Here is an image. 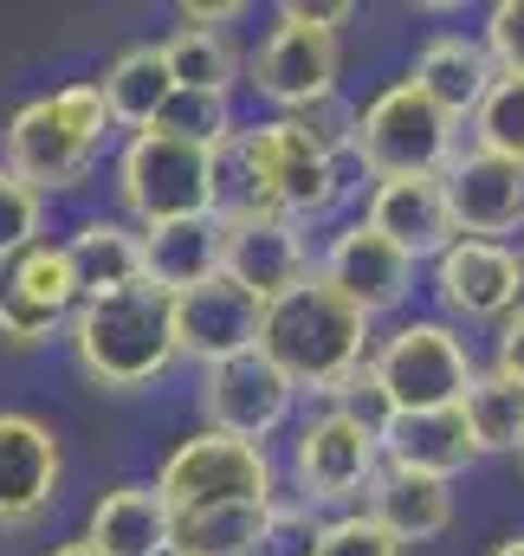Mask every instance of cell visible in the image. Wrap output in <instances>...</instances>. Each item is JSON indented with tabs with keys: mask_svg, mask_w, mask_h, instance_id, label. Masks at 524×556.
Segmentation results:
<instances>
[{
	"mask_svg": "<svg viewBox=\"0 0 524 556\" xmlns=\"http://www.w3.org/2000/svg\"><path fill=\"white\" fill-rule=\"evenodd\" d=\"M260 356L298 389V395H337L363 363H370V317L350 311L324 278L311 273L285 298L265 304Z\"/></svg>",
	"mask_w": 524,
	"mask_h": 556,
	"instance_id": "obj_1",
	"label": "cell"
},
{
	"mask_svg": "<svg viewBox=\"0 0 524 556\" xmlns=\"http://www.w3.org/2000/svg\"><path fill=\"white\" fill-rule=\"evenodd\" d=\"M72 356L111 395H136V389L162 382L182 356L169 291L130 285V291H111V298H85L72 311Z\"/></svg>",
	"mask_w": 524,
	"mask_h": 556,
	"instance_id": "obj_2",
	"label": "cell"
},
{
	"mask_svg": "<svg viewBox=\"0 0 524 556\" xmlns=\"http://www.w3.org/2000/svg\"><path fill=\"white\" fill-rule=\"evenodd\" d=\"M111 130V111H104V91L85 78V85H59V91H46V98H33V104H20L13 111V124H7V175H20L33 194H52V188H72L85 168H91V155H98V142Z\"/></svg>",
	"mask_w": 524,
	"mask_h": 556,
	"instance_id": "obj_3",
	"label": "cell"
},
{
	"mask_svg": "<svg viewBox=\"0 0 524 556\" xmlns=\"http://www.w3.org/2000/svg\"><path fill=\"white\" fill-rule=\"evenodd\" d=\"M376 382L389 389L395 415H427V408H460L473 389V350L447 317H408L370 350Z\"/></svg>",
	"mask_w": 524,
	"mask_h": 556,
	"instance_id": "obj_4",
	"label": "cell"
},
{
	"mask_svg": "<svg viewBox=\"0 0 524 556\" xmlns=\"http://www.w3.org/2000/svg\"><path fill=\"white\" fill-rule=\"evenodd\" d=\"M453 149H460V124L440 104H427L408 78H395L389 91H376L357 111L350 162H363L376 181H395V175H440Z\"/></svg>",
	"mask_w": 524,
	"mask_h": 556,
	"instance_id": "obj_5",
	"label": "cell"
},
{
	"mask_svg": "<svg viewBox=\"0 0 524 556\" xmlns=\"http://www.w3.org/2000/svg\"><path fill=\"white\" fill-rule=\"evenodd\" d=\"M155 492L169 511H201V505H272V459L253 440H234V433H188L162 472H155Z\"/></svg>",
	"mask_w": 524,
	"mask_h": 556,
	"instance_id": "obj_6",
	"label": "cell"
},
{
	"mask_svg": "<svg viewBox=\"0 0 524 556\" xmlns=\"http://www.w3.org/2000/svg\"><path fill=\"white\" fill-rule=\"evenodd\" d=\"M117 194L142 227L201 220L208 214V149L142 130V137H130L124 162H117Z\"/></svg>",
	"mask_w": 524,
	"mask_h": 556,
	"instance_id": "obj_7",
	"label": "cell"
},
{
	"mask_svg": "<svg viewBox=\"0 0 524 556\" xmlns=\"http://www.w3.org/2000/svg\"><path fill=\"white\" fill-rule=\"evenodd\" d=\"M240 142H247V162H253V175H260V194H265L272 214H285V220L298 227V220H317V214L337 207V194H344V162L317 155L285 117L240 130Z\"/></svg>",
	"mask_w": 524,
	"mask_h": 556,
	"instance_id": "obj_8",
	"label": "cell"
},
{
	"mask_svg": "<svg viewBox=\"0 0 524 556\" xmlns=\"http://www.w3.org/2000/svg\"><path fill=\"white\" fill-rule=\"evenodd\" d=\"M383 472V440L363 433L357 420H344L337 408L311 415L291 440V479H298V498L317 511V505H350L376 485Z\"/></svg>",
	"mask_w": 524,
	"mask_h": 556,
	"instance_id": "obj_9",
	"label": "cell"
},
{
	"mask_svg": "<svg viewBox=\"0 0 524 556\" xmlns=\"http://www.w3.org/2000/svg\"><path fill=\"white\" fill-rule=\"evenodd\" d=\"M440 194H447V220L453 240H492L512 247L524 233V168L486 149H453V162L440 168Z\"/></svg>",
	"mask_w": 524,
	"mask_h": 556,
	"instance_id": "obj_10",
	"label": "cell"
},
{
	"mask_svg": "<svg viewBox=\"0 0 524 556\" xmlns=\"http://www.w3.org/2000/svg\"><path fill=\"white\" fill-rule=\"evenodd\" d=\"M291 408H298V389L265 363L260 350L201 369V415H208L214 433H234V440L265 446V440L291 420Z\"/></svg>",
	"mask_w": 524,
	"mask_h": 556,
	"instance_id": "obj_11",
	"label": "cell"
},
{
	"mask_svg": "<svg viewBox=\"0 0 524 556\" xmlns=\"http://www.w3.org/2000/svg\"><path fill=\"white\" fill-rule=\"evenodd\" d=\"M78 304H85L78 278L65 266V247H52V240H33L26 253H13L0 266V337L20 350L46 343L59 324H72Z\"/></svg>",
	"mask_w": 524,
	"mask_h": 556,
	"instance_id": "obj_12",
	"label": "cell"
},
{
	"mask_svg": "<svg viewBox=\"0 0 524 556\" xmlns=\"http://www.w3.org/2000/svg\"><path fill=\"white\" fill-rule=\"evenodd\" d=\"M434 298L460 324H506L524 304V260L519 247L492 240H453L434 260Z\"/></svg>",
	"mask_w": 524,
	"mask_h": 556,
	"instance_id": "obj_13",
	"label": "cell"
},
{
	"mask_svg": "<svg viewBox=\"0 0 524 556\" xmlns=\"http://www.w3.org/2000/svg\"><path fill=\"white\" fill-rule=\"evenodd\" d=\"M317 278H324L350 311H363L370 324L389 317V311H401V304L414 298V260L395 253L389 240H383L376 227H363V220H350V227L330 240Z\"/></svg>",
	"mask_w": 524,
	"mask_h": 556,
	"instance_id": "obj_14",
	"label": "cell"
},
{
	"mask_svg": "<svg viewBox=\"0 0 524 556\" xmlns=\"http://www.w3.org/2000/svg\"><path fill=\"white\" fill-rule=\"evenodd\" d=\"M169 304H175V350L195 356L201 369L260 350L265 304L253 291H240L227 273L208 278V285H195V291H182V298H169Z\"/></svg>",
	"mask_w": 524,
	"mask_h": 556,
	"instance_id": "obj_15",
	"label": "cell"
},
{
	"mask_svg": "<svg viewBox=\"0 0 524 556\" xmlns=\"http://www.w3.org/2000/svg\"><path fill=\"white\" fill-rule=\"evenodd\" d=\"M337 33H311V26H272V39H265L260 52H253V91H260L265 104H278L285 117L291 111H304V104H317V98H330L337 91Z\"/></svg>",
	"mask_w": 524,
	"mask_h": 556,
	"instance_id": "obj_16",
	"label": "cell"
},
{
	"mask_svg": "<svg viewBox=\"0 0 524 556\" xmlns=\"http://www.w3.org/2000/svg\"><path fill=\"white\" fill-rule=\"evenodd\" d=\"M59 433L39 415H0V531H20L33 518H46V505L59 498Z\"/></svg>",
	"mask_w": 524,
	"mask_h": 556,
	"instance_id": "obj_17",
	"label": "cell"
},
{
	"mask_svg": "<svg viewBox=\"0 0 524 556\" xmlns=\"http://www.w3.org/2000/svg\"><path fill=\"white\" fill-rule=\"evenodd\" d=\"M221 233H227V240H221V273L234 278L240 291H253L260 304L285 298L291 285H304V278L317 273L311 253H304V233H298L291 220H278V214L234 220V227H221Z\"/></svg>",
	"mask_w": 524,
	"mask_h": 556,
	"instance_id": "obj_18",
	"label": "cell"
},
{
	"mask_svg": "<svg viewBox=\"0 0 524 556\" xmlns=\"http://www.w3.org/2000/svg\"><path fill=\"white\" fill-rule=\"evenodd\" d=\"M363 227H376L395 253H408L414 266L421 260H440L453 247V220H447V194H440V175H395L370 188V207H363Z\"/></svg>",
	"mask_w": 524,
	"mask_h": 556,
	"instance_id": "obj_19",
	"label": "cell"
},
{
	"mask_svg": "<svg viewBox=\"0 0 524 556\" xmlns=\"http://www.w3.org/2000/svg\"><path fill=\"white\" fill-rule=\"evenodd\" d=\"M473 459H479V446H473V433H466L460 408L395 415L389 427H383V466H389V472H414V479H440V485H453Z\"/></svg>",
	"mask_w": 524,
	"mask_h": 556,
	"instance_id": "obj_20",
	"label": "cell"
},
{
	"mask_svg": "<svg viewBox=\"0 0 524 556\" xmlns=\"http://www.w3.org/2000/svg\"><path fill=\"white\" fill-rule=\"evenodd\" d=\"M492 59H486V46L479 39H466V33H440V39H427L421 52H414V72H408V85L427 98V104H440L453 124H466L473 111H479V98L492 91Z\"/></svg>",
	"mask_w": 524,
	"mask_h": 556,
	"instance_id": "obj_21",
	"label": "cell"
},
{
	"mask_svg": "<svg viewBox=\"0 0 524 556\" xmlns=\"http://www.w3.org/2000/svg\"><path fill=\"white\" fill-rule=\"evenodd\" d=\"M221 220L201 214V220H162V227H142V285L182 298L208 278H221Z\"/></svg>",
	"mask_w": 524,
	"mask_h": 556,
	"instance_id": "obj_22",
	"label": "cell"
},
{
	"mask_svg": "<svg viewBox=\"0 0 524 556\" xmlns=\"http://www.w3.org/2000/svg\"><path fill=\"white\" fill-rule=\"evenodd\" d=\"M363 518H376L395 544H434L453 525V485L440 479H414V472H376V485L363 492Z\"/></svg>",
	"mask_w": 524,
	"mask_h": 556,
	"instance_id": "obj_23",
	"label": "cell"
},
{
	"mask_svg": "<svg viewBox=\"0 0 524 556\" xmlns=\"http://www.w3.org/2000/svg\"><path fill=\"white\" fill-rule=\"evenodd\" d=\"M85 544L98 556H169V505L155 485H111L91 505Z\"/></svg>",
	"mask_w": 524,
	"mask_h": 556,
	"instance_id": "obj_24",
	"label": "cell"
},
{
	"mask_svg": "<svg viewBox=\"0 0 524 556\" xmlns=\"http://www.w3.org/2000/svg\"><path fill=\"white\" fill-rule=\"evenodd\" d=\"M65 247V266L78 278V298H111L142 285V233L124 220H85Z\"/></svg>",
	"mask_w": 524,
	"mask_h": 556,
	"instance_id": "obj_25",
	"label": "cell"
},
{
	"mask_svg": "<svg viewBox=\"0 0 524 556\" xmlns=\"http://www.w3.org/2000/svg\"><path fill=\"white\" fill-rule=\"evenodd\" d=\"M91 85L104 91L111 124H124L136 137H142V130L162 117V104L175 98V78H169L162 46H130V52H117V59L104 65V78H91Z\"/></svg>",
	"mask_w": 524,
	"mask_h": 556,
	"instance_id": "obj_26",
	"label": "cell"
},
{
	"mask_svg": "<svg viewBox=\"0 0 524 556\" xmlns=\"http://www.w3.org/2000/svg\"><path fill=\"white\" fill-rule=\"evenodd\" d=\"M265 505H201L169 511V556H253Z\"/></svg>",
	"mask_w": 524,
	"mask_h": 556,
	"instance_id": "obj_27",
	"label": "cell"
},
{
	"mask_svg": "<svg viewBox=\"0 0 524 556\" xmlns=\"http://www.w3.org/2000/svg\"><path fill=\"white\" fill-rule=\"evenodd\" d=\"M460 420H466L479 459L486 453H524V382L499 376V369L473 376V389L460 402Z\"/></svg>",
	"mask_w": 524,
	"mask_h": 556,
	"instance_id": "obj_28",
	"label": "cell"
},
{
	"mask_svg": "<svg viewBox=\"0 0 524 556\" xmlns=\"http://www.w3.org/2000/svg\"><path fill=\"white\" fill-rule=\"evenodd\" d=\"M162 59H169L175 91H221V98H227V85L240 78V59H234L227 33H195V26H182V33L162 46Z\"/></svg>",
	"mask_w": 524,
	"mask_h": 556,
	"instance_id": "obj_29",
	"label": "cell"
},
{
	"mask_svg": "<svg viewBox=\"0 0 524 556\" xmlns=\"http://www.w3.org/2000/svg\"><path fill=\"white\" fill-rule=\"evenodd\" d=\"M473 149L506 155L524 168V78H506V72L492 78V91L473 111Z\"/></svg>",
	"mask_w": 524,
	"mask_h": 556,
	"instance_id": "obj_30",
	"label": "cell"
},
{
	"mask_svg": "<svg viewBox=\"0 0 524 556\" xmlns=\"http://www.w3.org/2000/svg\"><path fill=\"white\" fill-rule=\"evenodd\" d=\"M149 130L175 137V142H195V149H214L221 137H234V111H227L221 91H175Z\"/></svg>",
	"mask_w": 524,
	"mask_h": 556,
	"instance_id": "obj_31",
	"label": "cell"
},
{
	"mask_svg": "<svg viewBox=\"0 0 524 556\" xmlns=\"http://www.w3.org/2000/svg\"><path fill=\"white\" fill-rule=\"evenodd\" d=\"M285 124L311 142L317 155H330V162H350V149H357V104H350L344 91H330V98H317V104L291 111Z\"/></svg>",
	"mask_w": 524,
	"mask_h": 556,
	"instance_id": "obj_32",
	"label": "cell"
},
{
	"mask_svg": "<svg viewBox=\"0 0 524 556\" xmlns=\"http://www.w3.org/2000/svg\"><path fill=\"white\" fill-rule=\"evenodd\" d=\"M317 538H324V518L304 498H272L253 556H317Z\"/></svg>",
	"mask_w": 524,
	"mask_h": 556,
	"instance_id": "obj_33",
	"label": "cell"
},
{
	"mask_svg": "<svg viewBox=\"0 0 524 556\" xmlns=\"http://www.w3.org/2000/svg\"><path fill=\"white\" fill-rule=\"evenodd\" d=\"M39 207H46V194H33L20 175L0 168V266L39 240Z\"/></svg>",
	"mask_w": 524,
	"mask_h": 556,
	"instance_id": "obj_34",
	"label": "cell"
},
{
	"mask_svg": "<svg viewBox=\"0 0 524 556\" xmlns=\"http://www.w3.org/2000/svg\"><path fill=\"white\" fill-rule=\"evenodd\" d=\"M317 556H401V544H395L376 518H363V511H344V518H324Z\"/></svg>",
	"mask_w": 524,
	"mask_h": 556,
	"instance_id": "obj_35",
	"label": "cell"
},
{
	"mask_svg": "<svg viewBox=\"0 0 524 556\" xmlns=\"http://www.w3.org/2000/svg\"><path fill=\"white\" fill-rule=\"evenodd\" d=\"M330 408H337L344 420H357L363 433H376V440H383V427L395 420V402H389V389L376 382V369H370V363H363V369H357V376H350V382H344L337 395H330Z\"/></svg>",
	"mask_w": 524,
	"mask_h": 556,
	"instance_id": "obj_36",
	"label": "cell"
},
{
	"mask_svg": "<svg viewBox=\"0 0 524 556\" xmlns=\"http://www.w3.org/2000/svg\"><path fill=\"white\" fill-rule=\"evenodd\" d=\"M486 59H492V72H506V78H524V0H499L492 13H486Z\"/></svg>",
	"mask_w": 524,
	"mask_h": 556,
	"instance_id": "obj_37",
	"label": "cell"
},
{
	"mask_svg": "<svg viewBox=\"0 0 524 556\" xmlns=\"http://www.w3.org/2000/svg\"><path fill=\"white\" fill-rule=\"evenodd\" d=\"M350 13H357L350 0H285L278 20H285V26H311V33H337Z\"/></svg>",
	"mask_w": 524,
	"mask_h": 556,
	"instance_id": "obj_38",
	"label": "cell"
},
{
	"mask_svg": "<svg viewBox=\"0 0 524 556\" xmlns=\"http://www.w3.org/2000/svg\"><path fill=\"white\" fill-rule=\"evenodd\" d=\"M492 369L499 376H512V382H524V304L499 324V350H492Z\"/></svg>",
	"mask_w": 524,
	"mask_h": 556,
	"instance_id": "obj_39",
	"label": "cell"
},
{
	"mask_svg": "<svg viewBox=\"0 0 524 556\" xmlns=\"http://www.w3.org/2000/svg\"><path fill=\"white\" fill-rule=\"evenodd\" d=\"M240 13H247L240 0H214V7H208V0H188V7H182V26H195V33H221V26L240 20Z\"/></svg>",
	"mask_w": 524,
	"mask_h": 556,
	"instance_id": "obj_40",
	"label": "cell"
},
{
	"mask_svg": "<svg viewBox=\"0 0 524 556\" xmlns=\"http://www.w3.org/2000/svg\"><path fill=\"white\" fill-rule=\"evenodd\" d=\"M486 556H524V531H519V538H499Z\"/></svg>",
	"mask_w": 524,
	"mask_h": 556,
	"instance_id": "obj_41",
	"label": "cell"
},
{
	"mask_svg": "<svg viewBox=\"0 0 524 556\" xmlns=\"http://www.w3.org/2000/svg\"><path fill=\"white\" fill-rule=\"evenodd\" d=\"M52 556H98V551H91V544L78 538V544H59V551H52Z\"/></svg>",
	"mask_w": 524,
	"mask_h": 556,
	"instance_id": "obj_42",
	"label": "cell"
},
{
	"mask_svg": "<svg viewBox=\"0 0 524 556\" xmlns=\"http://www.w3.org/2000/svg\"><path fill=\"white\" fill-rule=\"evenodd\" d=\"M519 260H524V247H519Z\"/></svg>",
	"mask_w": 524,
	"mask_h": 556,
	"instance_id": "obj_43",
	"label": "cell"
},
{
	"mask_svg": "<svg viewBox=\"0 0 524 556\" xmlns=\"http://www.w3.org/2000/svg\"><path fill=\"white\" fill-rule=\"evenodd\" d=\"M519 459H524V453H519Z\"/></svg>",
	"mask_w": 524,
	"mask_h": 556,
	"instance_id": "obj_44",
	"label": "cell"
}]
</instances>
